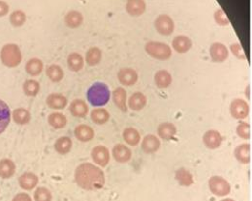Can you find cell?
Here are the masks:
<instances>
[{
  "label": "cell",
  "instance_id": "obj_1",
  "mask_svg": "<svg viewBox=\"0 0 252 201\" xmlns=\"http://www.w3.org/2000/svg\"><path fill=\"white\" fill-rule=\"evenodd\" d=\"M75 181L84 190L97 191L104 187L105 175L99 166L85 163L76 168Z\"/></svg>",
  "mask_w": 252,
  "mask_h": 201
},
{
  "label": "cell",
  "instance_id": "obj_2",
  "mask_svg": "<svg viewBox=\"0 0 252 201\" xmlns=\"http://www.w3.org/2000/svg\"><path fill=\"white\" fill-rule=\"evenodd\" d=\"M111 91L107 84L96 82L92 84L87 91V100L93 107H102L109 103Z\"/></svg>",
  "mask_w": 252,
  "mask_h": 201
},
{
  "label": "cell",
  "instance_id": "obj_3",
  "mask_svg": "<svg viewBox=\"0 0 252 201\" xmlns=\"http://www.w3.org/2000/svg\"><path fill=\"white\" fill-rule=\"evenodd\" d=\"M0 59L8 68H15L19 66L22 60L21 52L16 44H7L5 45L0 53Z\"/></svg>",
  "mask_w": 252,
  "mask_h": 201
},
{
  "label": "cell",
  "instance_id": "obj_4",
  "mask_svg": "<svg viewBox=\"0 0 252 201\" xmlns=\"http://www.w3.org/2000/svg\"><path fill=\"white\" fill-rule=\"evenodd\" d=\"M145 51L150 57L160 61L169 60L173 55L172 49L168 44L155 41L147 43L145 45Z\"/></svg>",
  "mask_w": 252,
  "mask_h": 201
},
{
  "label": "cell",
  "instance_id": "obj_5",
  "mask_svg": "<svg viewBox=\"0 0 252 201\" xmlns=\"http://www.w3.org/2000/svg\"><path fill=\"white\" fill-rule=\"evenodd\" d=\"M208 185L211 194L216 197H225L228 196L231 192V186L229 182L225 178L218 175L211 176L209 179Z\"/></svg>",
  "mask_w": 252,
  "mask_h": 201
},
{
  "label": "cell",
  "instance_id": "obj_6",
  "mask_svg": "<svg viewBox=\"0 0 252 201\" xmlns=\"http://www.w3.org/2000/svg\"><path fill=\"white\" fill-rule=\"evenodd\" d=\"M230 114L236 120H244L246 119L251 112V108L249 103L243 99H235L230 104Z\"/></svg>",
  "mask_w": 252,
  "mask_h": 201
},
{
  "label": "cell",
  "instance_id": "obj_7",
  "mask_svg": "<svg viewBox=\"0 0 252 201\" xmlns=\"http://www.w3.org/2000/svg\"><path fill=\"white\" fill-rule=\"evenodd\" d=\"M154 26L156 31L163 36H170L175 31V22L173 18L166 14L159 15L155 21Z\"/></svg>",
  "mask_w": 252,
  "mask_h": 201
},
{
  "label": "cell",
  "instance_id": "obj_8",
  "mask_svg": "<svg viewBox=\"0 0 252 201\" xmlns=\"http://www.w3.org/2000/svg\"><path fill=\"white\" fill-rule=\"evenodd\" d=\"M91 158L98 166L106 167L111 160L110 151L106 146L97 145L91 151Z\"/></svg>",
  "mask_w": 252,
  "mask_h": 201
},
{
  "label": "cell",
  "instance_id": "obj_9",
  "mask_svg": "<svg viewBox=\"0 0 252 201\" xmlns=\"http://www.w3.org/2000/svg\"><path fill=\"white\" fill-rule=\"evenodd\" d=\"M210 55L213 62L222 63L227 60L229 51L225 45L221 43H213L210 48Z\"/></svg>",
  "mask_w": 252,
  "mask_h": 201
},
{
  "label": "cell",
  "instance_id": "obj_10",
  "mask_svg": "<svg viewBox=\"0 0 252 201\" xmlns=\"http://www.w3.org/2000/svg\"><path fill=\"white\" fill-rule=\"evenodd\" d=\"M203 143L210 150H215L222 144L223 137L218 131L209 130L203 135Z\"/></svg>",
  "mask_w": 252,
  "mask_h": 201
},
{
  "label": "cell",
  "instance_id": "obj_11",
  "mask_svg": "<svg viewBox=\"0 0 252 201\" xmlns=\"http://www.w3.org/2000/svg\"><path fill=\"white\" fill-rule=\"evenodd\" d=\"M160 146V139L154 134H147L141 142V148L146 154L156 153L159 150Z\"/></svg>",
  "mask_w": 252,
  "mask_h": 201
},
{
  "label": "cell",
  "instance_id": "obj_12",
  "mask_svg": "<svg viewBox=\"0 0 252 201\" xmlns=\"http://www.w3.org/2000/svg\"><path fill=\"white\" fill-rule=\"evenodd\" d=\"M138 73L132 68H123L118 73V79L125 86H132L138 81Z\"/></svg>",
  "mask_w": 252,
  "mask_h": 201
},
{
  "label": "cell",
  "instance_id": "obj_13",
  "mask_svg": "<svg viewBox=\"0 0 252 201\" xmlns=\"http://www.w3.org/2000/svg\"><path fill=\"white\" fill-rule=\"evenodd\" d=\"M234 156L242 164H249L252 162V146L249 143H242L235 148Z\"/></svg>",
  "mask_w": 252,
  "mask_h": 201
},
{
  "label": "cell",
  "instance_id": "obj_14",
  "mask_svg": "<svg viewBox=\"0 0 252 201\" xmlns=\"http://www.w3.org/2000/svg\"><path fill=\"white\" fill-rule=\"evenodd\" d=\"M113 157L116 162L120 164H126L132 158V151L128 146L119 143L113 148Z\"/></svg>",
  "mask_w": 252,
  "mask_h": 201
},
{
  "label": "cell",
  "instance_id": "obj_15",
  "mask_svg": "<svg viewBox=\"0 0 252 201\" xmlns=\"http://www.w3.org/2000/svg\"><path fill=\"white\" fill-rule=\"evenodd\" d=\"M193 43L191 39L186 35H179L176 36L172 42V47L178 54H187L191 50Z\"/></svg>",
  "mask_w": 252,
  "mask_h": 201
},
{
  "label": "cell",
  "instance_id": "obj_16",
  "mask_svg": "<svg viewBox=\"0 0 252 201\" xmlns=\"http://www.w3.org/2000/svg\"><path fill=\"white\" fill-rule=\"evenodd\" d=\"M70 112L73 116L78 118H84L88 113V106L87 104L81 99H76L70 104Z\"/></svg>",
  "mask_w": 252,
  "mask_h": 201
},
{
  "label": "cell",
  "instance_id": "obj_17",
  "mask_svg": "<svg viewBox=\"0 0 252 201\" xmlns=\"http://www.w3.org/2000/svg\"><path fill=\"white\" fill-rule=\"evenodd\" d=\"M178 133L177 127L175 124L170 122H163L161 123L157 128V134L158 136L166 141L172 140Z\"/></svg>",
  "mask_w": 252,
  "mask_h": 201
},
{
  "label": "cell",
  "instance_id": "obj_18",
  "mask_svg": "<svg viewBox=\"0 0 252 201\" xmlns=\"http://www.w3.org/2000/svg\"><path fill=\"white\" fill-rule=\"evenodd\" d=\"M113 101L116 107L123 112H127V92L124 87H117L113 92Z\"/></svg>",
  "mask_w": 252,
  "mask_h": 201
},
{
  "label": "cell",
  "instance_id": "obj_19",
  "mask_svg": "<svg viewBox=\"0 0 252 201\" xmlns=\"http://www.w3.org/2000/svg\"><path fill=\"white\" fill-rule=\"evenodd\" d=\"M147 97L141 92H136L132 94L131 97L129 98L128 107L133 111H140L147 106Z\"/></svg>",
  "mask_w": 252,
  "mask_h": 201
},
{
  "label": "cell",
  "instance_id": "obj_20",
  "mask_svg": "<svg viewBox=\"0 0 252 201\" xmlns=\"http://www.w3.org/2000/svg\"><path fill=\"white\" fill-rule=\"evenodd\" d=\"M155 85L160 89L168 88L173 82L172 74L166 70H159L154 74Z\"/></svg>",
  "mask_w": 252,
  "mask_h": 201
},
{
  "label": "cell",
  "instance_id": "obj_21",
  "mask_svg": "<svg viewBox=\"0 0 252 201\" xmlns=\"http://www.w3.org/2000/svg\"><path fill=\"white\" fill-rule=\"evenodd\" d=\"M74 134L76 138L82 142H88L94 138V131L93 129L84 124H81L75 128Z\"/></svg>",
  "mask_w": 252,
  "mask_h": 201
},
{
  "label": "cell",
  "instance_id": "obj_22",
  "mask_svg": "<svg viewBox=\"0 0 252 201\" xmlns=\"http://www.w3.org/2000/svg\"><path fill=\"white\" fill-rule=\"evenodd\" d=\"M126 12L132 17H139L146 11V2L144 0H127Z\"/></svg>",
  "mask_w": 252,
  "mask_h": 201
},
{
  "label": "cell",
  "instance_id": "obj_23",
  "mask_svg": "<svg viewBox=\"0 0 252 201\" xmlns=\"http://www.w3.org/2000/svg\"><path fill=\"white\" fill-rule=\"evenodd\" d=\"M46 103H47L48 107L53 110H63L68 105V100L65 96H63L62 94L54 93V94H51L48 96Z\"/></svg>",
  "mask_w": 252,
  "mask_h": 201
},
{
  "label": "cell",
  "instance_id": "obj_24",
  "mask_svg": "<svg viewBox=\"0 0 252 201\" xmlns=\"http://www.w3.org/2000/svg\"><path fill=\"white\" fill-rule=\"evenodd\" d=\"M175 178L182 187H190L194 184L193 174L185 167H181L176 171Z\"/></svg>",
  "mask_w": 252,
  "mask_h": 201
},
{
  "label": "cell",
  "instance_id": "obj_25",
  "mask_svg": "<svg viewBox=\"0 0 252 201\" xmlns=\"http://www.w3.org/2000/svg\"><path fill=\"white\" fill-rule=\"evenodd\" d=\"M19 184L23 190L30 191L37 186L38 177L32 172H26L19 178Z\"/></svg>",
  "mask_w": 252,
  "mask_h": 201
},
{
  "label": "cell",
  "instance_id": "obj_26",
  "mask_svg": "<svg viewBox=\"0 0 252 201\" xmlns=\"http://www.w3.org/2000/svg\"><path fill=\"white\" fill-rule=\"evenodd\" d=\"M64 21L69 28L74 29V28H78L79 26L82 25V23L84 21V17L80 12L73 10L66 14V16L64 18Z\"/></svg>",
  "mask_w": 252,
  "mask_h": 201
},
{
  "label": "cell",
  "instance_id": "obj_27",
  "mask_svg": "<svg viewBox=\"0 0 252 201\" xmlns=\"http://www.w3.org/2000/svg\"><path fill=\"white\" fill-rule=\"evenodd\" d=\"M11 120V112L8 105L0 100V134L8 127Z\"/></svg>",
  "mask_w": 252,
  "mask_h": 201
},
{
  "label": "cell",
  "instance_id": "obj_28",
  "mask_svg": "<svg viewBox=\"0 0 252 201\" xmlns=\"http://www.w3.org/2000/svg\"><path fill=\"white\" fill-rule=\"evenodd\" d=\"M90 117L93 123L97 125H104L110 120L111 115L107 110L102 108H97L91 111Z\"/></svg>",
  "mask_w": 252,
  "mask_h": 201
},
{
  "label": "cell",
  "instance_id": "obj_29",
  "mask_svg": "<svg viewBox=\"0 0 252 201\" xmlns=\"http://www.w3.org/2000/svg\"><path fill=\"white\" fill-rule=\"evenodd\" d=\"M67 65L70 71L72 72H79L81 71L84 65V61L83 56L78 54V53H72L68 55L67 58Z\"/></svg>",
  "mask_w": 252,
  "mask_h": 201
},
{
  "label": "cell",
  "instance_id": "obj_30",
  "mask_svg": "<svg viewBox=\"0 0 252 201\" xmlns=\"http://www.w3.org/2000/svg\"><path fill=\"white\" fill-rule=\"evenodd\" d=\"M123 138L130 146H137L141 141V134L135 128L128 127L123 132Z\"/></svg>",
  "mask_w": 252,
  "mask_h": 201
},
{
  "label": "cell",
  "instance_id": "obj_31",
  "mask_svg": "<svg viewBox=\"0 0 252 201\" xmlns=\"http://www.w3.org/2000/svg\"><path fill=\"white\" fill-rule=\"evenodd\" d=\"M102 59V52L99 48H96V47H93V48H90L87 52H86V55H85V62L88 66H96L100 63Z\"/></svg>",
  "mask_w": 252,
  "mask_h": 201
},
{
  "label": "cell",
  "instance_id": "obj_32",
  "mask_svg": "<svg viewBox=\"0 0 252 201\" xmlns=\"http://www.w3.org/2000/svg\"><path fill=\"white\" fill-rule=\"evenodd\" d=\"M44 69V64L42 60L39 58H31L30 60L27 61L25 65V71L29 75L32 76H37L39 75Z\"/></svg>",
  "mask_w": 252,
  "mask_h": 201
},
{
  "label": "cell",
  "instance_id": "obj_33",
  "mask_svg": "<svg viewBox=\"0 0 252 201\" xmlns=\"http://www.w3.org/2000/svg\"><path fill=\"white\" fill-rule=\"evenodd\" d=\"M72 139L68 136H62L59 139H57L55 143V149L56 151L61 155L68 154L72 149Z\"/></svg>",
  "mask_w": 252,
  "mask_h": 201
},
{
  "label": "cell",
  "instance_id": "obj_34",
  "mask_svg": "<svg viewBox=\"0 0 252 201\" xmlns=\"http://www.w3.org/2000/svg\"><path fill=\"white\" fill-rule=\"evenodd\" d=\"M13 119L19 125H25L29 123L31 119V114L27 110L19 108L13 111Z\"/></svg>",
  "mask_w": 252,
  "mask_h": 201
},
{
  "label": "cell",
  "instance_id": "obj_35",
  "mask_svg": "<svg viewBox=\"0 0 252 201\" xmlns=\"http://www.w3.org/2000/svg\"><path fill=\"white\" fill-rule=\"evenodd\" d=\"M16 166L15 164L8 159H4L0 162V177L3 179H8L12 177L15 173Z\"/></svg>",
  "mask_w": 252,
  "mask_h": 201
},
{
  "label": "cell",
  "instance_id": "obj_36",
  "mask_svg": "<svg viewBox=\"0 0 252 201\" xmlns=\"http://www.w3.org/2000/svg\"><path fill=\"white\" fill-rule=\"evenodd\" d=\"M48 122L53 128H55L57 130H60V129H63L66 126L67 118L64 114L61 113V112H54V113H51L49 115Z\"/></svg>",
  "mask_w": 252,
  "mask_h": 201
},
{
  "label": "cell",
  "instance_id": "obj_37",
  "mask_svg": "<svg viewBox=\"0 0 252 201\" xmlns=\"http://www.w3.org/2000/svg\"><path fill=\"white\" fill-rule=\"evenodd\" d=\"M46 74L50 78V80H52L53 82H60L61 80H63V78L64 77V72H63V68L57 64L50 65L49 67L47 68Z\"/></svg>",
  "mask_w": 252,
  "mask_h": 201
},
{
  "label": "cell",
  "instance_id": "obj_38",
  "mask_svg": "<svg viewBox=\"0 0 252 201\" xmlns=\"http://www.w3.org/2000/svg\"><path fill=\"white\" fill-rule=\"evenodd\" d=\"M40 91V84L37 80L27 79L23 83V92L28 97H35Z\"/></svg>",
  "mask_w": 252,
  "mask_h": 201
},
{
  "label": "cell",
  "instance_id": "obj_39",
  "mask_svg": "<svg viewBox=\"0 0 252 201\" xmlns=\"http://www.w3.org/2000/svg\"><path fill=\"white\" fill-rule=\"evenodd\" d=\"M26 21V15L21 10L14 11L10 15V22L14 27H21L22 26Z\"/></svg>",
  "mask_w": 252,
  "mask_h": 201
},
{
  "label": "cell",
  "instance_id": "obj_40",
  "mask_svg": "<svg viewBox=\"0 0 252 201\" xmlns=\"http://www.w3.org/2000/svg\"><path fill=\"white\" fill-rule=\"evenodd\" d=\"M236 133L240 138L245 139V140H249L252 137V126L249 123L242 121L237 126Z\"/></svg>",
  "mask_w": 252,
  "mask_h": 201
},
{
  "label": "cell",
  "instance_id": "obj_41",
  "mask_svg": "<svg viewBox=\"0 0 252 201\" xmlns=\"http://www.w3.org/2000/svg\"><path fill=\"white\" fill-rule=\"evenodd\" d=\"M34 200L35 201H52L53 196L50 190L45 187H40L34 193Z\"/></svg>",
  "mask_w": 252,
  "mask_h": 201
},
{
  "label": "cell",
  "instance_id": "obj_42",
  "mask_svg": "<svg viewBox=\"0 0 252 201\" xmlns=\"http://www.w3.org/2000/svg\"><path fill=\"white\" fill-rule=\"evenodd\" d=\"M230 52L233 54L235 57H237L240 60H246L247 56L245 54V51L243 47L239 43H234L230 46Z\"/></svg>",
  "mask_w": 252,
  "mask_h": 201
},
{
  "label": "cell",
  "instance_id": "obj_43",
  "mask_svg": "<svg viewBox=\"0 0 252 201\" xmlns=\"http://www.w3.org/2000/svg\"><path fill=\"white\" fill-rule=\"evenodd\" d=\"M214 20L220 26H226V25H228L230 23L226 14L224 13V11L222 9H218L214 13Z\"/></svg>",
  "mask_w": 252,
  "mask_h": 201
},
{
  "label": "cell",
  "instance_id": "obj_44",
  "mask_svg": "<svg viewBox=\"0 0 252 201\" xmlns=\"http://www.w3.org/2000/svg\"><path fill=\"white\" fill-rule=\"evenodd\" d=\"M9 5L5 1H0V17H4L9 12Z\"/></svg>",
  "mask_w": 252,
  "mask_h": 201
},
{
  "label": "cell",
  "instance_id": "obj_45",
  "mask_svg": "<svg viewBox=\"0 0 252 201\" xmlns=\"http://www.w3.org/2000/svg\"><path fill=\"white\" fill-rule=\"evenodd\" d=\"M12 201H31V198L27 195V194H18Z\"/></svg>",
  "mask_w": 252,
  "mask_h": 201
},
{
  "label": "cell",
  "instance_id": "obj_46",
  "mask_svg": "<svg viewBox=\"0 0 252 201\" xmlns=\"http://www.w3.org/2000/svg\"><path fill=\"white\" fill-rule=\"evenodd\" d=\"M246 96L248 99L251 100V85L247 86V90H246Z\"/></svg>",
  "mask_w": 252,
  "mask_h": 201
},
{
  "label": "cell",
  "instance_id": "obj_47",
  "mask_svg": "<svg viewBox=\"0 0 252 201\" xmlns=\"http://www.w3.org/2000/svg\"><path fill=\"white\" fill-rule=\"evenodd\" d=\"M234 201V200H233V199H224V200H222V201Z\"/></svg>",
  "mask_w": 252,
  "mask_h": 201
}]
</instances>
